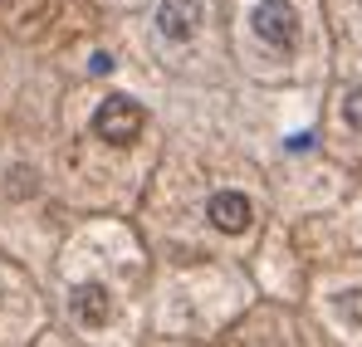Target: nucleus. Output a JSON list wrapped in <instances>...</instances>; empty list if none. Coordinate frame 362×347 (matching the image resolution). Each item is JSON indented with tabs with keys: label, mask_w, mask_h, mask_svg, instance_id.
I'll return each mask as SVG.
<instances>
[{
	"label": "nucleus",
	"mask_w": 362,
	"mask_h": 347,
	"mask_svg": "<svg viewBox=\"0 0 362 347\" xmlns=\"http://www.w3.org/2000/svg\"><path fill=\"white\" fill-rule=\"evenodd\" d=\"M147 127V113H142V103H132V98H103L98 103V113H93V132L103 137V142H113V147H127V142H137V132Z\"/></svg>",
	"instance_id": "f257e3e1"
},
{
	"label": "nucleus",
	"mask_w": 362,
	"mask_h": 347,
	"mask_svg": "<svg viewBox=\"0 0 362 347\" xmlns=\"http://www.w3.org/2000/svg\"><path fill=\"white\" fill-rule=\"evenodd\" d=\"M343 113H348V122H353V127H362V88H353V93H348V108H343Z\"/></svg>",
	"instance_id": "423d86ee"
},
{
	"label": "nucleus",
	"mask_w": 362,
	"mask_h": 347,
	"mask_svg": "<svg viewBox=\"0 0 362 347\" xmlns=\"http://www.w3.org/2000/svg\"><path fill=\"white\" fill-rule=\"evenodd\" d=\"M201 25V5L196 0H162L157 5V35L162 40H191Z\"/></svg>",
	"instance_id": "20e7f679"
},
{
	"label": "nucleus",
	"mask_w": 362,
	"mask_h": 347,
	"mask_svg": "<svg viewBox=\"0 0 362 347\" xmlns=\"http://www.w3.org/2000/svg\"><path fill=\"white\" fill-rule=\"evenodd\" d=\"M206 216H211L216 230H226V235H245L250 220H255V211H250V201H245L240 191H216L211 206H206Z\"/></svg>",
	"instance_id": "7ed1b4c3"
},
{
	"label": "nucleus",
	"mask_w": 362,
	"mask_h": 347,
	"mask_svg": "<svg viewBox=\"0 0 362 347\" xmlns=\"http://www.w3.org/2000/svg\"><path fill=\"white\" fill-rule=\"evenodd\" d=\"M74 318L88 323V328L108 323V289L103 284H78L74 289Z\"/></svg>",
	"instance_id": "39448f33"
},
{
	"label": "nucleus",
	"mask_w": 362,
	"mask_h": 347,
	"mask_svg": "<svg viewBox=\"0 0 362 347\" xmlns=\"http://www.w3.org/2000/svg\"><path fill=\"white\" fill-rule=\"evenodd\" d=\"M255 35L264 40V45H294L299 40V15H294V5H284V0H259L255 5Z\"/></svg>",
	"instance_id": "f03ea898"
},
{
	"label": "nucleus",
	"mask_w": 362,
	"mask_h": 347,
	"mask_svg": "<svg viewBox=\"0 0 362 347\" xmlns=\"http://www.w3.org/2000/svg\"><path fill=\"white\" fill-rule=\"evenodd\" d=\"M88 69H93V73H108V69H113V59H108V54H93V64H88Z\"/></svg>",
	"instance_id": "0eeeda50"
}]
</instances>
